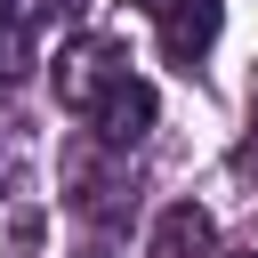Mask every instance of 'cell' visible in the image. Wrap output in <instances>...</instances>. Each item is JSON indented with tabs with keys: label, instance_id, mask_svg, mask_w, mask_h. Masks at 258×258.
Here are the masks:
<instances>
[{
	"label": "cell",
	"instance_id": "6da1fadb",
	"mask_svg": "<svg viewBox=\"0 0 258 258\" xmlns=\"http://www.w3.org/2000/svg\"><path fill=\"white\" fill-rule=\"evenodd\" d=\"M48 64H56L48 81H56V97H64L73 113H97V105H105V89H113V81H129V56H121L113 40H97V32L64 40Z\"/></svg>",
	"mask_w": 258,
	"mask_h": 258
},
{
	"label": "cell",
	"instance_id": "7a4b0ae2",
	"mask_svg": "<svg viewBox=\"0 0 258 258\" xmlns=\"http://www.w3.org/2000/svg\"><path fill=\"white\" fill-rule=\"evenodd\" d=\"M153 24H161V56L194 73V64L210 56V40H218V0H169Z\"/></svg>",
	"mask_w": 258,
	"mask_h": 258
},
{
	"label": "cell",
	"instance_id": "3957f363",
	"mask_svg": "<svg viewBox=\"0 0 258 258\" xmlns=\"http://www.w3.org/2000/svg\"><path fill=\"white\" fill-rule=\"evenodd\" d=\"M153 113H161V97H153L145 81H113V89H105V105H97L89 121H97V137H105V145H137V137L153 129Z\"/></svg>",
	"mask_w": 258,
	"mask_h": 258
},
{
	"label": "cell",
	"instance_id": "277c9868",
	"mask_svg": "<svg viewBox=\"0 0 258 258\" xmlns=\"http://www.w3.org/2000/svg\"><path fill=\"white\" fill-rule=\"evenodd\" d=\"M202 250H210V210L202 202H169L153 242H145V258H202Z\"/></svg>",
	"mask_w": 258,
	"mask_h": 258
},
{
	"label": "cell",
	"instance_id": "5b68a950",
	"mask_svg": "<svg viewBox=\"0 0 258 258\" xmlns=\"http://www.w3.org/2000/svg\"><path fill=\"white\" fill-rule=\"evenodd\" d=\"M40 234H48V218H40V210H16V218H8L0 258H40Z\"/></svg>",
	"mask_w": 258,
	"mask_h": 258
},
{
	"label": "cell",
	"instance_id": "8992f818",
	"mask_svg": "<svg viewBox=\"0 0 258 258\" xmlns=\"http://www.w3.org/2000/svg\"><path fill=\"white\" fill-rule=\"evenodd\" d=\"M64 8H73V0H8V16H16V24H40V16H64Z\"/></svg>",
	"mask_w": 258,
	"mask_h": 258
},
{
	"label": "cell",
	"instance_id": "52a82bcc",
	"mask_svg": "<svg viewBox=\"0 0 258 258\" xmlns=\"http://www.w3.org/2000/svg\"><path fill=\"white\" fill-rule=\"evenodd\" d=\"M129 8H145V16H161V8H169V0H129Z\"/></svg>",
	"mask_w": 258,
	"mask_h": 258
},
{
	"label": "cell",
	"instance_id": "ba28073f",
	"mask_svg": "<svg viewBox=\"0 0 258 258\" xmlns=\"http://www.w3.org/2000/svg\"><path fill=\"white\" fill-rule=\"evenodd\" d=\"M8 32H16V16H8V0H0V40H8Z\"/></svg>",
	"mask_w": 258,
	"mask_h": 258
},
{
	"label": "cell",
	"instance_id": "9c48e42d",
	"mask_svg": "<svg viewBox=\"0 0 258 258\" xmlns=\"http://www.w3.org/2000/svg\"><path fill=\"white\" fill-rule=\"evenodd\" d=\"M234 258H250V250H234Z\"/></svg>",
	"mask_w": 258,
	"mask_h": 258
}]
</instances>
